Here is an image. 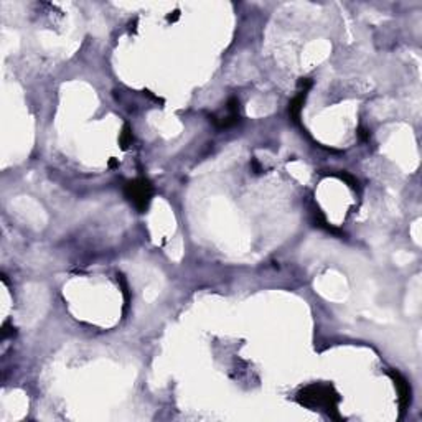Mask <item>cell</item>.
<instances>
[{
  "label": "cell",
  "mask_w": 422,
  "mask_h": 422,
  "mask_svg": "<svg viewBox=\"0 0 422 422\" xmlns=\"http://www.w3.org/2000/svg\"><path fill=\"white\" fill-rule=\"evenodd\" d=\"M180 17V13L178 12H173V15L170 13V15H168V20H170V22H175V20H177Z\"/></svg>",
  "instance_id": "cell-7"
},
{
  "label": "cell",
  "mask_w": 422,
  "mask_h": 422,
  "mask_svg": "<svg viewBox=\"0 0 422 422\" xmlns=\"http://www.w3.org/2000/svg\"><path fill=\"white\" fill-rule=\"evenodd\" d=\"M305 94H307V91H300V93L291 101L289 114L292 117V121H295V122H299V119H300V111H302V106H304V101H305Z\"/></svg>",
  "instance_id": "cell-4"
},
{
  "label": "cell",
  "mask_w": 422,
  "mask_h": 422,
  "mask_svg": "<svg viewBox=\"0 0 422 422\" xmlns=\"http://www.w3.org/2000/svg\"><path fill=\"white\" fill-rule=\"evenodd\" d=\"M340 178H343L345 181H348V185H350L351 188H356V185H358V181H356L353 177H350V175H347V173L340 175Z\"/></svg>",
  "instance_id": "cell-6"
},
{
  "label": "cell",
  "mask_w": 422,
  "mask_h": 422,
  "mask_svg": "<svg viewBox=\"0 0 422 422\" xmlns=\"http://www.w3.org/2000/svg\"><path fill=\"white\" fill-rule=\"evenodd\" d=\"M124 195H125V198L140 211V213H144V211H147V208H149V203L153 195V188L147 178H137V180L129 181V183L124 187Z\"/></svg>",
  "instance_id": "cell-2"
},
{
  "label": "cell",
  "mask_w": 422,
  "mask_h": 422,
  "mask_svg": "<svg viewBox=\"0 0 422 422\" xmlns=\"http://www.w3.org/2000/svg\"><path fill=\"white\" fill-rule=\"evenodd\" d=\"M132 144V132H130V127L129 125H124L122 129V134H121V145L122 149H127V147Z\"/></svg>",
  "instance_id": "cell-5"
},
{
  "label": "cell",
  "mask_w": 422,
  "mask_h": 422,
  "mask_svg": "<svg viewBox=\"0 0 422 422\" xmlns=\"http://www.w3.org/2000/svg\"><path fill=\"white\" fill-rule=\"evenodd\" d=\"M389 376L392 378V381H394L396 388H398V394H399V406H401V411H404L407 406L411 403V389H409V384L407 381L399 375L398 371H389Z\"/></svg>",
  "instance_id": "cell-3"
},
{
  "label": "cell",
  "mask_w": 422,
  "mask_h": 422,
  "mask_svg": "<svg viewBox=\"0 0 422 422\" xmlns=\"http://www.w3.org/2000/svg\"><path fill=\"white\" fill-rule=\"evenodd\" d=\"M297 401L299 404L305 407H312V409L323 407L328 412L336 414V404L340 403V396L328 384H310L302 391H299Z\"/></svg>",
  "instance_id": "cell-1"
}]
</instances>
